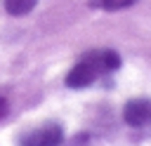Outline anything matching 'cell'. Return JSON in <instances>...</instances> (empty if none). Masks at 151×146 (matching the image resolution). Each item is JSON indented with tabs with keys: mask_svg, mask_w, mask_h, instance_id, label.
Masks as SVG:
<instances>
[{
	"mask_svg": "<svg viewBox=\"0 0 151 146\" xmlns=\"http://www.w3.org/2000/svg\"><path fill=\"white\" fill-rule=\"evenodd\" d=\"M64 130L57 122H45L19 137V146H61Z\"/></svg>",
	"mask_w": 151,
	"mask_h": 146,
	"instance_id": "2",
	"label": "cell"
},
{
	"mask_svg": "<svg viewBox=\"0 0 151 146\" xmlns=\"http://www.w3.org/2000/svg\"><path fill=\"white\" fill-rule=\"evenodd\" d=\"M5 113H7V101H5V99H0V118H2Z\"/></svg>",
	"mask_w": 151,
	"mask_h": 146,
	"instance_id": "6",
	"label": "cell"
},
{
	"mask_svg": "<svg viewBox=\"0 0 151 146\" xmlns=\"http://www.w3.org/2000/svg\"><path fill=\"white\" fill-rule=\"evenodd\" d=\"M123 118L130 127H151V99H130L123 108Z\"/></svg>",
	"mask_w": 151,
	"mask_h": 146,
	"instance_id": "3",
	"label": "cell"
},
{
	"mask_svg": "<svg viewBox=\"0 0 151 146\" xmlns=\"http://www.w3.org/2000/svg\"><path fill=\"white\" fill-rule=\"evenodd\" d=\"M94 7H101V9H123V7H130L134 5L137 0H90Z\"/></svg>",
	"mask_w": 151,
	"mask_h": 146,
	"instance_id": "5",
	"label": "cell"
},
{
	"mask_svg": "<svg viewBox=\"0 0 151 146\" xmlns=\"http://www.w3.org/2000/svg\"><path fill=\"white\" fill-rule=\"evenodd\" d=\"M35 2L38 0H5V9L12 16H24V14H28L35 7Z\"/></svg>",
	"mask_w": 151,
	"mask_h": 146,
	"instance_id": "4",
	"label": "cell"
},
{
	"mask_svg": "<svg viewBox=\"0 0 151 146\" xmlns=\"http://www.w3.org/2000/svg\"><path fill=\"white\" fill-rule=\"evenodd\" d=\"M120 68V54L113 52V49H92L87 54H83L73 68L68 71L66 75V85L71 89H83V87H90L94 80L113 73Z\"/></svg>",
	"mask_w": 151,
	"mask_h": 146,
	"instance_id": "1",
	"label": "cell"
}]
</instances>
